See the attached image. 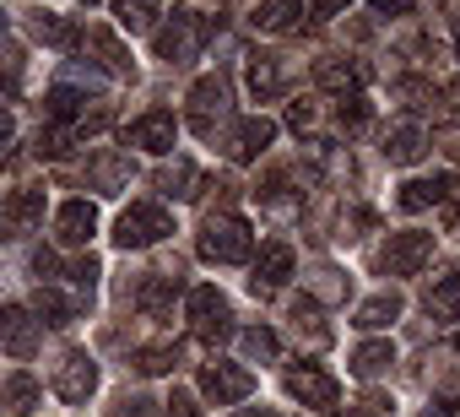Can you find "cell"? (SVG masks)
<instances>
[{"instance_id": "obj_1", "label": "cell", "mask_w": 460, "mask_h": 417, "mask_svg": "<svg viewBox=\"0 0 460 417\" xmlns=\"http://www.w3.org/2000/svg\"><path fill=\"white\" fill-rule=\"evenodd\" d=\"M217 33V22L211 17H200V12H190V6H179L163 28H157V60H168V66H190L200 49H206V39Z\"/></svg>"}, {"instance_id": "obj_2", "label": "cell", "mask_w": 460, "mask_h": 417, "mask_svg": "<svg viewBox=\"0 0 460 417\" xmlns=\"http://www.w3.org/2000/svg\"><path fill=\"white\" fill-rule=\"evenodd\" d=\"M250 250H255V234L234 212H222V217H211L200 228V255L217 261V266H239V261H250Z\"/></svg>"}, {"instance_id": "obj_3", "label": "cell", "mask_w": 460, "mask_h": 417, "mask_svg": "<svg viewBox=\"0 0 460 417\" xmlns=\"http://www.w3.org/2000/svg\"><path fill=\"white\" fill-rule=\"evenodd\" d=\"M168 234H173V217L163 212L157 200L125 206L119 223H114V244H119V250H146V244H157V239H168Z\"/></svg>"}, {"instance_id": "obj_4", "label": "cell", "mask_w": 460, "mask_h": 417, "mask_svg": "<svg viewBox=\"0 0 460 417\" xmlns=\"http://www.w3.org/2000/svg\"><path fill=\"white\" fill-rule=\"evenodd\" d=\"M222 120H227V82L222 76H200L190 87V130L195 136H217Z\"/></svg>"}, {"instance_id": "obj_5", "label": "cell", "mask_w": 460, "mask_h": 417, "mask_svg": "<svg viewBox=\"0 0 460 417\" xmlns=\"http://www.w3.org/2000/svg\"><path fill=\"white\" fill-rule=\"evenodd\" d=\"M433 261V234H390V244H385V255H379V266L390 271V277H411V271H422Z\"/></svg>"}, {"instance_id": "obj_6", "label": "cell", "mask_w": 460, "mask_h": 417, "mask_svg": "<svg viewBox=\"0 0 460 417\" xmlns=\"http://www.w3.org/2000/svg\"><path fill=\"white\" fill-rule=\"evenodd\" d=\"M93 390H98V363L82 347L60 352V363H55V395L60 401H87Z\"/></svg>"}, {"instance_id": "obj_7", "label": "cell", "mask_w": 460, "mask_h": 417, "mask_svg": "<svg viewBox=\"0 0 460 417\" xmlns=\"http://www.w3.org/2000/svg\"><path fill=\"white\" fill-rule=\"evenodd\" d=\"M227 320H234V315H227V298H222L217 288H195V293H190V331H195L200 342H222L227 331H234Z\"/></svg>"}, {"instance_id": "obj_8", "label": "cell", "mask_w": 460, "mask_h": 417, "mask_svg": "<svg viewBox=\"0 0 460 417\" xmlns=\"http://www.w3.org/2000/svg\"><path fill=\"white\" fill-rule=\"evenodd\" d=\"M39 336H44V320H33V309H22V304L0 309V347H6L12 358H33Z\"/></svg>"}, {"instance_id": "obj_9", "label": "cell", "mask_w": 460, "mask_h": 417, "mask_svg": "<svg viewBox=\"0 0 460 417\" xmlns=\"http://www.w3.org/2000/svg\"><path fill=\"white\" fill-rule=\"evenodd\" d=\"M44 223V190H17L0 206V239H28Z\"/></svg>"}, {"instance_id": "obj_10", "label": "cell", "mask_w": 460, "mask_h": 417, "mask_svg": "<svg viewBox=\"0 0 460 417\" xmlns=\"http://www.w3.org/2000/svg\"><path fill=\"white\" fill-rule=\"evenodd\" d=\"M200 390H206L217 406H234V401H244V395L255 390V374L239 368V363H211V368H200Z\"/></svg>"}, {"instance_id": "obj_11", "label": "cell", "mask_w": 460, "mask_h": 417, "mask_svg": "<svg viewBox=\"0 0 460 417\" xmlns=\"http://www.w3.org/2000/svg\"><path fill=\"white\" fill-rule=\"evenodd\" d=\"M173 136H179V125L168 109H146L141 120L125 125V146H141V152H173Z\"/></svg>"}, {"instance_id": "obj_12", "label": "cell", "mask_w": 460, "mask_h": 417, "mask_svg": "<svg viewBox=\"0 0 460 417\" xmlns=\"http://www.w3.org/2000/svg\"><path fill=\"white\" fill-rule=\"evenodd\" d=\"M288 277H293V250H288L282 239H271V244L261 250V261H255L250 293H255V298H271V293H282V288H288Z\"/></svg>"}, {"instance_id": "obj_13", "label": "cell", "mask_w": 460, "mask_h": 417, "mask_svg": "<svg viewBox=\"0 0 460 417\" xmlns=\"http://www.w3.org/2000/svg\"><path fill=\"white\" fill-rule=\"evenodd\" d=\"M271 141H277V125H271L266 114H250V120H239L234 130H227L222 146H227V157H234V163H255Z\"/></svg>"}, {"instance_id": "obj_14", "label": "cell", "mask_w": 460, "mask_h": 417, "mask_svg": "<svg viewBox=\"0 0 460 417\" xmlns=\"http://www.w3.org/2000/svg\"><path fill=\"white\" fill-rule=\"evenodd\" d=\"M93 234H98V206L93 200H66L60 212H55V239L66 250H82Z\"/></svg>"}, {"instance_id": "obj_15", "label": "cell", "mask_w": 460, "mask_h": 417, "mask_svg": "<svg viewBox=\"0 0 460 417\" xmlns=\"http://www.w3.org/2000/svg\"><path fill=\"white\" fill-rule=\"evenodd\" d=\"M288 395H293V401H304V406H336L341 385H336L325 368L304 363V368H293V374H288Z\"/></svg>"}, {"instance_id": "obj_16", "label": "cell", "mask_w": 460, "mask_h": 417, "mask_svg": "<svg viewBox=\"0 0 460 417\" xmlns=\"http://www.w3.org/2000/svg\"><path fill=\"white\" fill-rule=\"evenodd\" d=\"M438 200H449V206H455V179H449V173L406 179V184H401V195H395L401 212H428V206H438Z\"/></svg>"}, {"instance_id": "obj_17", "label": "cell", "mask_w": 460, "mask_h": 417, "mask_svg": "<svg viewBox=\"0 0 460 417\" xmlns=\"http://www.w3.org/2000/svg\"><path fill=\"white\" fill-rule=\"evenodd\" d=\"M173 293H179V271H146V282H136V293H125V298H136L141 315H168Z\"/></svg>"}, {"instance_id": "obj_18", "label": "cell", "mask_w": 460, "mask_h": 417, "mask_svg": "<svg viewBox=\"0 0 460 417\" xmlns=\"http://www.w3.org/2000/svg\"><path fill=\"white\" fill-rule=\"evenodd\" d=\"M87 179H93L98 195H119V190L130 184V157H125V152H98V157L87 163Z\"/></svg>"}, {"instance_id": "obj_19", "label": "cell", "mask_w": 460, "mask_h": 417, "mask_svg": "<svg viewBox=\"0 0 460 417\" xmlns=\"http://www.w3.org/2000/svg\"><path fill=\"white\" fill-rule=\"evenodd\" d=\"M76 49L98 55L109 76H136V60H130V55L119 49V39H114V33H98V28H93V33H82V44H76Z\"/></svg>"}, {"instance_id": "obj_20", "label": "cell", "mask_w": 460, "mask_h": 417, "mask_svg": "<svg viewBox=\"0 0 460 417\" xmlns=\"http://www.w3.org/2000/svg\"><path fill=\"white\" fill-rule=\"evenodd\" d=\"M314 82L331 87V93H358L368 82V66L363 60H320L314 66Z\"/></svg>"}, {"instance_id": "obj_21", "label": "cell", "mask_w": 460, "mask_h": 417, "mask_svg": "<svg viewBox=\"0 0 460 417\" xmlns=\"http://www.w3.org/2000/svg\"><path fill=\"white\" fill-rule=\"evenodd\" d=\"M422 152H428V136H422V125H417V120L390 125V136H385V157H390V163H417Z\"/></svg>"}, {"instance_id": "obj_22", "label": "cell", "mask_w": 460, "mask_h": 417, "mask_svg": "<svg viewBox=\"0 0 460 417\" xmlns=\"http://www.w3.org/2000/svg\"><path fill=\"white\" fill-rule=\"evenodd\" d=\"M33 309H39V315H44L49 325H71V320H82L87 298H82V293H60V288H39Z\"/></svg>"}, {"instance_id": "obj_23", "label": "cell", "mask_w": 460, "mask_h": 417, "mask_svg": "<svg viewBox=\"0 0 460 417\" xmlns=\"http://www.w3.org/2000/svg\"><path fill=\"white\" fill-rule=\"evenodd\" d=\"M39 406V379L33 374H12L0 385V417H33Z\"/></svg>"}, {"instance_id": "obj_24", "label": "cell", "mask_w": 460, "mask_h": 417, "mask_svg": "<svg viewBox=\"0 0 460 417\" xmlns=\"http://www.w3.org/2000/svg\"><path fill=\"white\" fill-rule=\"evenodd\" d=\"M261 33H293L304 22V0H261V12L250 17Z\"/></svg>"}, {"instance_id": "obj_25", "label": "cell", "mask_w": 460, "mask_h": 417, "mask_svg": "<svg viewBox=\"0 0 460 417\" xmlns=\"http://www.w3.org/2000/svg\"><path fill=\"white\" fill-rule=\"evenodd\" d=\"M282 87H288L282 55H250V93H255V98H277Z\"/></svg>"}, {"instance_id": "obj_26", "label": "cell", "mask_w": 460, "mask_h": 417, "mask_svg": "<svg viewBox=\"0 0 460 417\" xmlns=\"http://www.w3.org/2000/svg\"><path fill=\"white\" fill-rule=\"evenodd\" d=\"M428 315H433L438 325H455V320H460V277H438V282L428 288Z\"/></svg>"}, {"instance_id": "obj_27", "label": "cell", "mask_w": 460, "mask_h": 417, "mask_svg": "<svg viewBox=\"0 0 460 417\" xmlns=\"http://www.w3.org/2000/svg\"><path fill=\"white\" fill-rule=\"evenodd\" d=\"M195 184H200V168H195V163H173V168H157V190H163V195L195 200V195H200Z\"/></svg>"}, {"instance_id": "obj_28", "label": "cell", "mask_w": 460, "mask_h": 417, "mask_svg": "<svg viewBox=\"0 0 460 417\" xmlns=\"http://www.w3.org/2000/svg\"><path fill=\"white\" fill-rule=\"evenodd\" d=\"M390 363H395V347H390V342H363V347L352 352V374H358V379H374V374H385Z\"/></svg>"}, {"instance_id": "obj_29", "label": "cell", "mask_w": 460, "mask_h": 417, "mask_svg": "<svg viewBox=\"0 0 460 417\" xmlns=\"http://www.w3.org/2000/svg\"><path fill=\"white\" fill-rule=\"evenodd\" d=\"M401 315V293H374L363 309H358V320L352 325H363V331H379V325H390Z\"/></svg>"}, {"instance_id": "obj_30", "label": "cell", "mask_w": 460, "mask_h": 417, "mask_svg": "<svg viewBox=\"0 0 460 417\" xmlns=\"http://www.w3.org/2000/svg\"><path fill=\"white\" fill-rule=\"evenodd\" d=\"M33 33L44 39V44H55V49H76L82 44V33L66 22V17H55V12H44V17H33Z\"/></svg>"}, {"instance_id": "obj_31", "label": "cell", "mask_w": 460, "mask_h": 417, "mask_svg": "<svg viewBox=\"0 0 460 417\" xmlns=\"http://www.w3.org/2000/svg\"><path fill=\"white\" fill-rule=\"evenodd\" d=\"M114 17H119V28H125V33H146V28L157 22V0H119Z\"/></svg>"}, {"instance_id": "obj_32", "label": "cell", "mask_w": 460, "mask_h": 417, "mask_svg": "<svg viewBox=\"0 0 460 417\" xmlns=\"http://www.w3.org/2000/svg\"><path fill=\"white\" fill-rule=\"evenodd\" d=\"M17 93H22V55L0 49V103H12Z\"/></svg>"}, {"instance_id": "obj_33", "label": "cell", "mask_w": 460, "mask_h": 417, "mask_svg": "<svg viewBox=\"0 0 460 417\" xmlns=\"http://www.w3.org/2000/svg\"><path fill=\"white\" fill-rule=\"evenodd\" d=\"M239 347H244V358H277V336H271L266 325H250V331L239 336Z\"/></svg>"}, {"instance_id": "obj_34", "label": "cell", "mask_w": 460, "mask_h": 417, "mask_svg": "<svg viewBox=\"0 0 460 417\" xmlns=\"http://www.w3.org/2000/svg\"><path fill=\"white\" fill-rule=\"evenodd\" d=\"M173 358H179L173 347H141V352H136V368H141V374H168Z\"/></svg>"}, {"instance_id": "obj_35", "label": "cell", "mask_w": 460, "mask_h": 417, "mask_svg": "<svg viewBox=\"0 0 460 417\" xmlns=\"http://www.w3.org/2000/svg\"><path fill=\"white\" fill-rule=\"evenodd\" d=\"M336 120H341V130H363V125H368V103H363V98L352 93V98H341Z\"/></svg>"}, {"instance_id": "obj_36", "label": "cell", "mask_w": 460, "mask_h": 417, "mask_svg": "<svg viewBox=\"0 0 460 417\" xmlns=\"http://www.w3.org/2000/svg\"><path fill=\"white\" fill-rule=\"evenodd\" d=\"M109 417H157V401L152 395H119Z\"/></svg>"}, {"instance_id": "obj_37", "label": "cell", "mask_w": 460, "mask_h": 417, "mask_svg": "<svg viewBox=\"0 0 460 417\" xmlns=\"http://www.w3.org/2000/svg\"><path fill=\"white\" fill-rule=\"evenodd\" d=\"M379 17H411V0H368Z\"/></svg>"}, {"instance_id": "obj_38", "label": "cell", "mask_w": 460, "mask_h": 417, "mask_svg": "<svg viewBox=\"0 0 460 417\" xmlns=\"http://www.w3.org/2000/svg\"><path fill=\"white\" fill-rule=\"evenodd\" d=\"M163 417H200V412H195V401H190L184 390H173V401H168V412H163Z\"/></svg>"}, {"instance_id": "obj_39", "label": "cell", "mask_w": 460, "mask_h": 417, "mask_svg": "<svg viewBox=\"0 0 460 417\" xmlns=\"http://www.w3.org/2000/svg\"><path fill=\"white\" fill-rule=\"evenodd\" d=\"M304 6H309V12H314V17H336V12H341V6H347V0H304Z\"/></svg>"}, {"instance_id": "obj_40", "label": "cell", "mask_w": 460, "mask_h": 417, "mask_svg": "<svg viewBox=\"0 0 460 417\" xmlns=\"http://www.w3.org/2000/svg\"><path fill=\"white\" fill-rule=\"evenodd\" d=\"M288 120H293V130H309V125H314V109H309V103H293Z\"/></svg>"}, {"instance_id": "obj_41", "label": "cell", "mask_w": 460, "mask_h": 417, "mask_svg": "<svg viewBox=\"0 0 460 417\" xmlns=\"http://www.w3.org/2000/svg\"><path fill=\"white\" fill-rule=\"evenodd\" d=\"M422 417H460V401H433Z\"/></svg>"}, {"instance_id": "obj_42", "label": "cell", "mask_w": 460, "mask_h": 417, "mask_svg": "<svg viewBox=\"0 0 460 417\" xmlns=\"http://www.w3.org/2000/svg\"><path fill=\"white\" fill-rule=\"evenodd\" d=\"M12 136H17V125H12V114H0V152L12 146Z\"/></svg>"}, {"instance_id": "obj_43", "label": "cell", "mask_w": 460, "mask_h": 417, "mask_svg": "<svg viewBox=\"0 0 460 417\" xmlns=\"http://www.w3.org/2000/svg\"><path fill=\"white\" fill-rule=\"evenodd\" d=\"M444 103H449V109H460V76L449 82V93H444Z\"/></svg>"}, {"instance_id": "obj_44", "label": "cell", "mask_w": 460, "mask_h": 417, "mask_svg": "<svg viewBox=\"0 0 460 417\" xmlns=\"http://www.w3.org/2000/svg\"><path fill=\"white\" fill-rule=\"evenodd\" d=\"M352 417H379V406H363V412H352Z\"/></svg>"}, {"instance_id": "obj_45", "label": "cell", "mask_w": 460, "mask_h": 417, "mask_svg": "<svg viewBox=\"0 0 460 417\" xmlns=\"http://www.w3.org/2000/svg\"><path fill=\"white\" fill-rule=\"evenodd\" d=\"M455 49H460V17H455Z\"/></svg>"}, {"instance_id": "obj_46", "label": "cell", "mask_w": 460, "mask_h": 417, "mask_svg": "<svg viewBox=\"0 0 460 417\" xmlns=\"http://www.w3.org/2000/svg\"><path fill=\"white\" fill-rule=\"evenodd\" d=\"M239 417H261V412H239Z\"/></svg>"}, {"instance_id": "obj_47", "label": "cell", "mask_w": 460, "mask_h": 417, "mask_svg": "<svg viewBox=\"0 0 460 417\" xmlns=\"http://www.w3.org/2000/svg\"><path fill=\"white\" fill-rule=\"evenodd\" d=\"M0 33H6V17H0Z\"/></svg>"}]
</instances>
